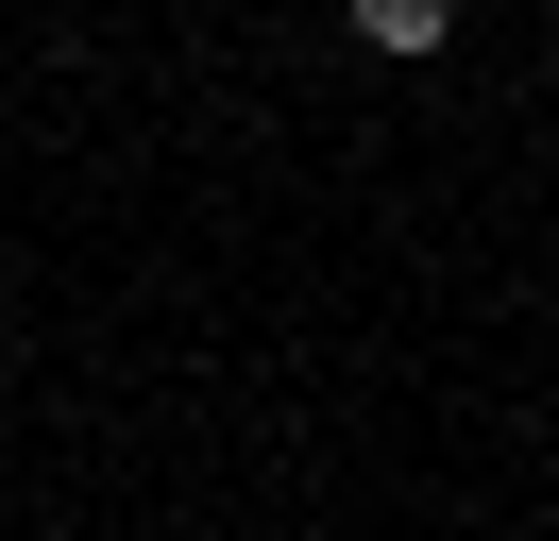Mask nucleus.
Listing matches in <instances>:
<instances>
[{
  "mask_svg": "<svg viewBox=\"0 0 559 541\" xmlns=\"http://www.w3.org/2000/svg\"><path fill=\"white\" fill-rule=\"evenodd\" d=\"M340 17H356V51H390V68L457 51V0H340Z\"/></svg>",
  "mask_w": 559,
  "mask_h": 541,
  "instance_id": "f257e3e1",
  "label": "nucleus"
}]
</instances>
